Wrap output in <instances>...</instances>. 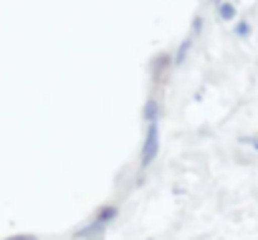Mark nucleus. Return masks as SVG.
I'll return each instance as SVG.
<instances>
[{
    "mask_svg": "<svg viewBox=\"0 0 258 240\" xmlns=\"http://www.w3.org/2000/svg\"><path fill=\"white\" fill-rule=\"evenodd\" d=\"M157 152H160V129H157V122H150L147 137H145V144H142V167H150L155 162Z\"/></svg>",
    "mask_w": 258,
    "mask_h": 240,
    "instance_id": "nucleus-1",
    "label": "nucleus"
},
{
    "mask_svg": "<svg viewBox=\"0 0 258 240\" xmlns=\"http://www.w3.org/2000/svg\"><path fill=\"white\" fill-rule=\"evenodd\" d=\"M116 217V207H104V210H99V215L91 220V225L89 227H84V232H79V235H84V237H89V235H96L99 230H104L106 227V222H111Z\"/></svg>",
    "mask_w": 258,
    "mask_h": 240,
    "instance_id": "nucleus-2",
    "label": "nucleus"
},
{
    "mask_svg": "<svg viewBox=\"0 0 258 240\" xmlns=\"http://www.w3.org/2000/svg\"><path fill=\"white\" fill-rule=\"evenodd\" d=\"M218 16H220V21H233L235 18V6L228 3V0H223V3L218 6Z\"/></svg>",
    "mask_w": 258,
    "mask_h": 240,
    "instance_id": "nucleus-3",
    "label": "nucleus"
},
{
    "mask_svg": "<svg viewBox=\"0 0 258 240\" xmlns=\"http://www.w3.org/2000/svg\"><path fill=\"white\" fill-rule=\"evenodd\" d=\"M157 116H160V104H157L155 99H150L147 106H145V119H147V124H150V122H157Z\"/></svg>",
    "mask_w": 258,
    "mask_h": 240,
    "instance_id": "nucleus-4",
    "label": "nucleus"
},
{
    "mask_svg": "<svg viewBox=\"0 0 258 240\" xmlns=\"http://www.w3.org/2000/svg\"><path fill=\"white\" fill-rule=\"evenodd\" d=\"M248 31H250L248 23H238V26H235V33H238V36H248Z\"/></svg>",
    "mask_w": 258,
    "mask_h": 240,
    "instance_id": "nucleus-5",
    "label": "nucleus"
},
{
    "mask_svg": "<svg viewBox=\"0 0 258 240\" xmlns=\"http://www.w3.org/2000/svg\"><path fill=\"white\" fill-rule=\"evenodd\" d=\"M6 240H36L33 235H13V237H6Z\"/></svg>",
    "mask_w": 258,
    "mask_h": 240,
    "instance_id": "nucleus-6",
    "label": "nucleus"
}]
</instances>
